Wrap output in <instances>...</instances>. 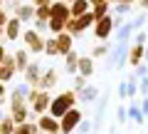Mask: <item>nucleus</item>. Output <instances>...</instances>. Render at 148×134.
<instances>
[{"instance_id": "obj_1", "label": "nucleus", "mask_w": 148, "mask_h": 134, "mask_svg": "<svg viewBox=\"0 0 148 134\" xmlns=\"http://www.w3.org/2000/svg\"><path fill=\"white\" fill-rule=\"evenodd\" d=\"M74 104H77V92L74 90H64V92H59L57 97H52V104H49L47 114H52L54 119H62L69 109H74Z\"/></svg>"}, {"instance_id": "obj_2", "label": "nucleus", "mask_w": 148, "mask_h": 134, "mask_svg": "<svg viewBox=\"0 0 148 134\" xmlns=\"http://www.w3.org/2000/svg\"><path fill=\"white\" fill-rule=\"evenodd\" d=\"M45 42H47V37L42 32H37L35 27H27L22 32V45L30 55H45Z\"/></svg>"}, {"instance_id": "obj_3", "label": "nucleus", "mask_w": 148, "mask_h": 134, "mask_svg": "<svg viewBox=\"0 0 148 134\" xmlns=\"http://www.w3.org/2000/svg\"><path fill=\"white\" fill-rule=\"evenodd\" d=\"M116 30V25H114V15H106V17H99V20L94 22V27H91V32H94L96 42H106V40L111 37V32Z\"/></svg>"}, {"instance_id": "obj_4", "label": "nucleus", "mask_w": 148, "mask_h": 134, "mask_svg": "<svg viewBox=\"0 0 148 134\" xmlns=\"http://www.w3.org/2000/svg\"><path fill=\"white\" fill-rule=\"evenodd\" d=\"M82 119H84V117H82V112H79L77 107H74V109H69V112L64 114L62 119H59V134H72L74 129L79 127V122H82Z\"/></svg>"}, {"instance_id": "obj_5", "label": "nucleus", "mask_w": 148, "mask_h": 134, "mask_svg": "<svg viewBox=\"0 0 148 134\" xmlns=\"http://www.w3.org/2000/svg\"><path fill=\"white\" fill-rule=\"evenodd\" d=\"M42 75H45V67H42V65H40V62H30V65H27V70L22 72V82L30 85V87H40Z\"/></svg>"}, {"instance_id": "obj_6", "label": "nucleus", "mask_w": 148, "mask_h": 134, "mask_svg": "<svg viewBox=\"0 0 148 134\" xmlns=\"http://www.w3.org/2000/svg\"><path fill=\"white\" fill-rule=\"evenodd\" d=\"M49 104H52V94H49L47 90H40L37 97H35V102L30 104V109L35 114H47L49 112Z\"/></svg>"}, {"instance_id": "obj_7", "label": "nucleus", "mask_w": 148, "mask_h": 134, "mask_svg": "<svg viewBox=\"0 0 148 134\" xmlns=\"http://www.w3.org/2000/svg\"><path fill=\"white\" fill-rule=\"evenodd\" d=\"M22 32H25L22 22L12 15L10 20H8V25H5V42H17V40H22Z\"/></svg>"}, {"instance_id": "obj_8", "label": "nucleus", "mask_w": 148, "mask_h": 134, "mask_svg": "<svg viewBox=\"0 0 148 134\" xmlns=\"http://www.w3.org/2000/svg\"><path fill=\"white\" fill-rule=\"evenodd\" d=\"M17 75V65H15V55L8 52V57L3 60V65H0V82H12V77Z\"/></svg>"}, {"instance_id": "obj_9", "label": "nucleus", "mask_w": 148, "mask_h": 134, "mask_svg": "<svg viewBox=\"0 0 148 134\" xmlns=\"http://www.w3.org/2000/svg\"><path fill=\"white\" fill-rule=\"evenodd\" d=\"M12 10H15V17L22 22V25H32L35 22V5H20V3H15L12 5Z\"/></svg>"}, {"instance_id": "obj_10", "label": "nucleus", "mask_w": 148, "mask_h": 134, "mask_svg": "<svg viewBox=\"0 0 148 134\" xmlns=\"http://www.w3.org/2000/svg\"><path fill=\"white\" fill-rule=\"evenodd\" d=\"M10 117L15 119V124H25L27 119H30V104H27V102L10 104Z\"/></svg>"}, {"instance_id": "obj_11", "label": "nucleus", "mask_w": 148, "mask_h": 134, "mask_svg": "<svg viewBox=\"0 0 148 134\" xmlns=\"http://www.w3.org/2000/svg\"><path fill=\"white\" fill-rule=\"evenodd\" d=\"M37 127H40V132H45V134H59V119H54L52 114H40Z\"/></svg>"}, {"instance_id": "obj_12", "label": "nucleus", "mask_w": 148, "mask_h": 134, "mask_svg": "<svg viewBox=\"0 0 148 134\" xmlns=\"http://www.w3.org/2000/svg\"><path fill=\"white\" fill-rule=\"evenodd\" d=\"M59 85V70L57 67H47L42 75V80H40V90H54V87Z\"/></svg>"}, {"instance_id": "obj_13", "label": "nucleus", "mask_w": 148, "mask_h": 134, "mask_svg": "<svg viewBox=\"0 0 148 134\" xmlns=\"http://www.w3.org/2000/svg\"><path fill=\"white\" fill-rule=\"evenodd\" d=\"M57 37V47H59V57H67L69 52L74 50V37L69 35V32H59V35H54Z\"/></svg>"}, {"instance_id": "obj_14", "label": "nucleus", "mask_w": 148, "mask_h": 134, "mask_svg": "<svg viewBox=\"0 0 148 134\" xmlns=\"http://www.w3.org/2000/svg\"><path fill=\"white\" fill-rule=\"evenodd\" d=\"M146 57V45H128V65L136 70Z\"/></svg>"}, {"instance_id": "obj_15", "label": "nucleus", "mask_w": 148, "mask_h": 134, "mask_svg": "<svg viewBox=\"0 0 148 134\" xmlns=\"http://www.w3.org/2000/svg\"><path fill=\"white\" fill-rule=\"evenodd\" d=\"M79 57H82V55H79L77 47L64 57V72H67V75H79Z\"/></svg>"}, {"instance_id": "obj_16", "label": "nucleus", "mask_w": 148, "mask_h": 134, "mask_svg": "<svg viewBox=\"0 0 148 134\" xmlns=\"http://www.w3.org/2000/svg\"><path fill=\"white\" fill-rule=\"evenodd\" d=\"M49 10H52V17H59V20H69V17H72V8H69V3H64V0H54Z\"/></svg>"}, {"instance_id": "obj_17", "label": "nucleus", "mask_w": 148, "mask_h": 134, "mask_svg": "<svg viewBox=\"0 0 148 134\" xmlns=\"http://www.w3.org/2000/svg\"><path fill=\"white\" fill-rule=\"evenodd\" d=\"M133 22H123L121 27L116 30V45H131V37H133Z\"/></svg>"}, {"instance_id": "obj_18", "label": "nucleus", "mask_w": 148, "mask_h": 134, "mask_svg": "<svg viewBox=\"0 0 148 134\" xmlns=\"http://www.w3.org/2000/svg\"><path fill=\"white\" fill-rule=\"evenodd\" d=\"M77 99H79L82 104H91L94 99H99V87L96 85H86L82 92H77Z\"/></svg>"}, {"instance_id": "obj_19", "label": "nucleus", "mask_w": 148, "mask_h": 134, "mask_svg": "<svg viewBox=\"0 0 148 134\" xmlns=\"http://www.w3.org/2000/svg\"><path fill=\"white\" fill-rule=\"evenodd\" d=\"M27 94H30V85H25V82L15 85V87L10 90V104H15V102H27Z\"/></svg>"}, {"instance_id": "obj_20", "label": "nucleus", "mask_w": 148, "mask_h": 134, "mask_svg": "<svg viewBox=\"0 0 148 134\" xmlns=\"http://www.w3.org/2000/svg\"><path fill=\"white\" fill-rule=\"evenodd\" d=\"M79 75L86 77V80L94 75V57L91 55H82L79 57Z\"/></svg>"}, {"instance_id": "obj_21", "label": "nucleus", "mask_w": 148, "mask_h": 134, "mask_svg": "<svg viewBox=\"0 0 148 134\" xmlns=\"http://www.w3.org/2000/svg\"><path fill=\"white\" fill-rule=\"evenodd\" d=\"M12 55H15V65H17V72L22 75V72L27 70V65H30V52H27L25 47H20V50H15Z\"/></svg>"}, {"instance_id": "obj_22", "label": "nucleus", "mask_w": 148, "mask_h": 134, "mask_svg": "<svg viewBox=\"0 0 148 134\" xmlns=\"http://www.w3.org/2000/svg\"><path fill=\"white\" fill-rule=\"evenodd\" d=\"M69 8H72V17H82V15H86V12H91L89 0H74Z\"/></svg>"}, {"instance_id": "obj_23", "label": "nucleus", "mask_w": 148, "mask_h": 134, "mask_svg": "<svg viewBox=\"0 0 148 134\" xmlns=\"http://www.w3.org/2000/svg\"><path fill=\"white\" fill-rule=\"evenodd\" d=\"M106 102H109V94H101L99 99V107H96V114H94V129H99L101 124H104V112H106Z\"/></svg>"}, {"instance_id": "obj_24", "label": "nucleus", "mask_w": 148, "mask_h": 134, "mask_svg": "<svg viewBox=\"0 0 148 134\" xmlns=\"http://www.w3.org/2000/svg\"><path fill=\"white\" fill-rule=\"evenodd\" d=\"M111 47H114V45H109V42H96L94 45V47H91V57H94V60H101V57H109V52H111Z\"/></svg>"}, {"instance_id": "obj_25", "label": "nucleus", "mask_w": 148, "mask_h": 134, "mask_svg": "<svg viewBox=\"0 0 148 134\" xmlns=\"http://www.w3.org/2000/svg\"><path fill=\"white\" fill-rule=\"evenodd\" d=\"M47 27H49V35H59V32L67 30V20H59V17H49Z\"/></svg>"}, {"instance_id": "obj_26", "label": "nucleus", "mask_w": 148, "mask_h": 134, "mask_svg": "<svg viewBox=\"0 0 148 134\" xmlns=\"http://www.w3.org/2000/svg\"><path fill=\"white\" fill-rule=\"evenodd\" d=\"M77 22H79V32L84 35L89 27H94V22H96V17H94V12H86V15H82V17H77Z\"/></svg>"}, {"instance_id": "obj_27", "label": "nucleus", "mask_w": 148, "mask_h": 134, "mask_svg": "<svg viewBox=\"0 0 148 134\" xmlns=\"http://www.w3.org/2000/svg\"><path fill=\"white\" fill-rule=\"evenodd\" d=\"M91 12H94V17L99 20V17H106V15H111V3H96V5H91Z\"/></svg>"}, {"instance_id": "obj_28", "label": "nucleus", "mask_w": 148, "mask_h": 134, "mask_svg": "<svg viewBox=\"0 0 148 134\" xmlns=\"http://www.w3.org/2000/svg\"><path fill=\"white\" fill-rule=\"evenodd\" d=\"M45 55L47 57H59V47H57V37L54 35H49L47 42H45Z\"/></svg>"}, {"instance_id": "obj_29", "label": "nucleus", "mask_w": 148, "mask_h": 134, "mask_svg": "<svg viewBox=\"0 0 148 134\" xmlns=\"http://www.w3.org/2000/svg\"><path fill=\"white\" fill-rule=\"evenodd\" d=\"M15 134H40V127L32 122H25V124H17L15 127Z\"/></svg>"}, {"instance_id": "obj_30", "label": "nucleus", "mask_w": 148, "mask_h": 134, "mask_svg": "<svg viewBox=\"0 0 148 134\" xmlns=\"http://www.w3.org/2000/svg\"><path fill=\"white\" fill-rule=\"evenodd\" d=\"M15 119L10 117V114H8L5 119H3V122H0V134H15Z\"/></svg>"}, {"instance_id": "obj_31", "label": "nucleus", "mask_w": 148, "mask_h": 134, "mask_svg": "<svg viewBox=\"0 0 148 134\" xmlns=\"http://www.w3.org/2000/svg\"><path fill=\"white\" fill-rule=\"evenodd\" d=\"M52 8V5H49ZM47 5L42 8H35V20H42V22H49V17H52V10H49Z\"/></svg>"}, {"instance_id": "obj_32", "label": "nucleus", "mask_w": 148, "mask_h": 134, "mask_svg": "<svg viewBox=\"0 0 148 134\" xmlns=\"http://www.w3.org/2000/svg\"><path fill=\"white\" fill-rule=\"evenodd\" d=\"M114 8V15H128V12H131V5H128V3H121V0H119L116 5H111Z\"/></svg>"}, {"instance_id": "obj_33", "label": "nucleus", "mask_w": 148, "mask_h": 134, "mask_svg": "<svg viewBox=\"0 0 148 134\" xmlns=\"http://www.w3.org/2000/svg\"><path fill=\"white\" fill-rule=\"evenodd\" d=\"M146 20H148V17H146V12L136 15V17L131 20V22H133V30H136V32H138V30H146Z\"/></svg>"}, {"instance_id": "obj_34", "label": "nucleus", "mask_w": 148, "mask_h": 134, "mask_svg": "<svg viewBox=\"0 0 148 134\" xmlns=\"http://www.w3.org/2000/svg\"><path fill=\"white\" fill-rule=\"evenodd\" d=\"M146 42H148V35H146V30H138V32H133L131 45H146Z\"/></svg>"}, {"instance_id": "obj_35", "label": "nucleus", "mask_w": 148, "mask_h": 134, "mask_svg": "<svg viewBox=\"0 0 148 134\" xmlns=\"http://www.w3.org/2000/svg\"><path fill=\"white\" fill-rule=\"evenodd\" d=\"M86 85H89V82H86V77H82V75H74V87H72L74 92H82Z\"/></svg>"}, {"instance_id": "obj_36", "label": "nucleus", "mask_w": 148, "mask_h": 134, "mask_svg": "<svg viewBox=\"0 0 148 134\" xmlns=\"http://www.w3.org/2000/svg\"><path fill=\"white\" fill-rule=\"evenodd\" d=\"M116 122H119V124L128 122V109H126V104H119V112H116Z\"/></svg>"}, {"instance_id": "obj_37", "label": "nucleus", "mask_w": 148, "mask_h": 134, "mask_svg": "<svg viewBox=\"0 0 148 134\" xmlns=\"http://www.w3.org/2000/svg\"><path fill=\"white\" fill-rule=\"evenodd\" d=\"M138 97H148V77H143V80H138Z\"/></svg>"}, {"instance_id": "obj_38", "label": "nucleus", "mask_w": 148, "mask_h": 134, "mask_svg": "<svg viewBox=\"0 0 148 134\" xmlns=\"http://www.w3.org/2000/svg\"><path fill=\"white\" fill-rule=\"evenodd\" d=\"M133 72L138 75V80H143V77H148V62H141V65H138V67H136Z\"/></svg>"}, {"instance_id": "obj_39", "label": "nucleus", "mask_w": 148, "mask_h": 134, "mask_svg": "<svg viewBox=\"0 0 148 134\" xmlns=\"http://www.w3.org/2000/svg\"><path fill=\"white\" fill-rule=\"evenodd\" d=\"M91 129H94V124H91L89 119H82V122H79V134H89Z\"/></svg>"}, {"instance_id": "obj_40", "label": "nucleus", "mask_w": 148, "mask_h": 134, "mask_svg": "<svg viewBox=\"0 0 148 134\" xmlns=\"http://www.w3.org/2000/svg\"><path fill=\"white\" fill-rule=\"evenodd\" d=\"M32 27H35L37 32H49V27H47V22H42V20H35V22H32Z\"/></svg>"}, {"instance_id": "obj_41", "label": "nucleus", "mask_w": 148, "mask_h": 134, "mask_svg": "<svg viewBox=\"0 0 148 134\" xmlns=\"http://www.w3.org/2000/svg\"><path fill=\"white\" fill-rule=\"evenodd\" d=\"M116 92H119V99H128V92H126V82H121Z\"/></svg>"}, {"instance_id": "obj_42", "label": "nucleus", "mask_w": 148, "mask_h": 134, "mask_svg": "<svg viewBox=\"0 0 148 134\" xmlns=\"http://www.w3.org/2000/svg\"><path fill=\"white\" fill-rule=\"evenodd\" d=\"M8 20H10V17H8V10H5V8H0V27H5Z\"/></svg>"}, {"instance_id": "obj_43", "label": "nucleus", "mask_w": 148, "mask_h": 134, "mask_svg": "<svg viewBox=\"0 0 148 134\" xmlns=\"http://www.w3.org/2000/svg\"><path fill=\"white\" fill-rule=\"evenodd\" d=\"M5 97H8V87H5V82H0V104L5 102Z\"/></svg>"}, {"instance_id": "obj_44", "label": "nucleus", "mask_w": 148, "mask_h": 134, "mask_svg": "<svg viewBox=\"0 0 148 134\" xmlns=\"http://www.w3.org/2000/svg\"><path fill=\"white\" fill-rule=\"evenodd\" d=\"M52 3H54V0H32V5H35V8H42V5H52Z\"/></svg>"}, {"instance_id": "obj_45", "label": "nucleus", "mask_w": 148, "mask_h": 134, "mask_svg": "<svg viewBox=\"0 0 148 134\" xmlns=\"http://www.w3.org/2000/svg\"><path fill=\"white\" fill-rule=\"evenodd\" d=\"M141 112H143V117L148 119V97H143V99H141Z\"/></svg>"}, {"instance_id": "obj_46", "label": "nucleus", "mask_w": 148, "mask_h": 134, "mask_svg": "<svg viewBox=\"0 0 148 134\" xmlns=\"http://www.w3.org/2000/svg\"><path fill=\"white\" fill-rule=\"evenodd\" d=\"M5 57H8V50H5V45H0V65H3Z\"/></svg>"}, {"instance_id": "obj_47", "label": "nucleus", "mask_w": 148, "mask_h": 134, "mask_svg": "<svg viewBox=\"0 0 148 134\" xmlns=\"http://www.w3.org/2000/svg\"><path fill=\"white\" fill-rule=\"evenodd\" d=\"M138 5H141L143 10H148V0H138Z\"/></svg>"}, {"instance_id": "obj_48", "label": "nucleus", "mask_w": 148, "mask_h": 134, "mask_svg": "<svg viewBox=\"0 0 148 134\" xmlns=\"http://www.w3.org/2000/svg\"><path fill=\"white\" fill-rule=\"evenodd\" d=\"M5 40V27H0V42Z\"/></svg>"}, {"instance_id": "obj_49", "label": "nucleus", "mask_w": 148, "mask_h": 134, "mask_svg": "<svg viewBox=\"0 0 148 134\" xmlns=\"http://www.w3.org/2000/svg\"><path fill=\"white\" fill-rule=\"evenodd\" d=\"M121 3H128V5H136L138 0H121Z\"/></svg>"}, {"instance_id": "obj_50", "label": "nucleus", "mask_w": 148, "mask_h": 134, "mask_svg": "<svg viewBox=\"0 0 148 134\" xmlns=\"http://www.w3.org/2000/svg\"><path fill=\"white\" fill-rule=\"evenodd\" d=\"M5 117H8V114H5V112H3V109H0V122H3V119H5Z\"/></svg>"}, {"instance_id": "obj_51", "label": "nucleus", "mask_w": 148, "mask_h": 134, "mask_svg": "<svg viewBox=\"0 0 148 134\" xmlns=\"http://www.w3.org/2000/svg\"><path fill=\"white\" fill-rule=\"evenodd\" d=\"M143 62H148V45H146V57H143Z\"/></svg>"}, {"instance_id": "obj_52", "label": "nucleus", "mask_w": 148, "mask_h": 134, "mask_svg": "<svg viewBox=\"0 0 148 134\" xmlns=\"http://www.w3.org/2000/svg\"><path fill=\"white\" fill-rule=\"evenodd\" d=\"M89 3H91V5H96V3H104V0H89Z\"/></svg>"}, {"instance_id": "obj_53", "label": "nucleus", "mask_w": 148, "mask_h": 134, "mask_svg": "<svg viewBox=\"0 0 148 134\" xmlns=\"http://www.w3.org/2000/svg\"><path fill=\"white\" fill-rule=\"evenodd\" d=\"M106 3H111V5H116V3H119V0H106Z\"/></svg>"}, {"instance_id": "obj_54", "label": "nucleus", "mask_w": 148, "mask_h": 134, "mask_svg": "<svg viewBox=\"0 0 148 134\" xmlns=\"http://www.w3.org/2000/svg\"><path fill=\"white\" fill-rule=\"evenodd\" d=\"M64 3H69V5H72V3H74V0H64Z\"/></svg>"}, {"instance_id": "obj_55", "label": "nucleus", "mask_w": 148, "mask_h": 134, "mask_svg": "<svg viewBox=\"0 0 148 134\" xmlns=\"http://www.w3.org/2000/svg\"><path fill=\"white\" fill-rule=\"evenodd\" d=\"M146 35H148V27H146Z\"/></svg>"}]
</instances>
